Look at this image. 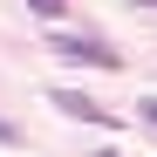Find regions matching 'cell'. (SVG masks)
<instances>
[{
  "instance_id": "3957f363",
  "label": "cell",
  "mask_w": 157,
  "mask_h": 157,
  "mask_svg": "<svg viewBox=\"0 0 157 157\" xmlns=\"http://www.w3.org/2000/svg\"><path fill=\"white\" fill-rule=\"evenodd\" d=\"M28 7H34L41 21H62V14H68V0H28Z\"/></svg>"
},
{
  "instance_id": "277c9868",
  "label": "cell",
  "mask_w": 157,
  "mask_h": 157,
  "mask_svg": "<svg viewBox=\"0 0 157 157\" xmlns=\"http://www.w3.org/2000/svg\"><path fill=\"white\" fill-rule=\"evenodd\" d=\"M137 116H144V123L157 130V96H144V102H137Z\"/></svg>"
},
{
  "instance_id": "8992f818",
  "label": "cell",
  "mask_w": 157,
  "mask_h": 157,
  "mask_svg": "<svg viewBox=\"0 0 157 157\" xmlns=\"http://www.w3.org/2000/svg\"><path fill=\"white\" fill-rule=\"evenodd\" d=\"M130 7H144V14H150V7H157V0H130Z\"/></svg>"
},
{
  "instance_id": "52a82bcc",
  "label": "cell",
  "mask_w": 157,
  "mask_h": 157,
  "mask_svg": "<svg viewBox=\"0 0 157 157\" xmlns=\"http://www.w3.org/2000/svg\"><path fill=\"white\" fill-rule=\"evenodd\" d=\"M102 157H116V150H102Z\"/></svg>"
},
{
  "instance_id": "7a4b0ae2",
  "label": "cell",
  "mask_w": 157,
  "mask_h": 157,
  "mask_svg": "<svg viewBox=\"0 0 157 157\" xmlns=\"http://www.w3.org/2000/svg\"><path fill=\"white\" fill-rule=\"evenodd\" d=\"M48 102H55L62 116H75V123H96V130H116V116L102 109L96 96H82V89H55V96H48Z\"/></svg>"
},
{
  "instance_id": "6da1fadb",
  "label": "cell",
  "mask_w": 157,
  "mask_h": 157,
  "mask_svg": "<svg viewBox=\"0 0 157 157\" xmlns=\"http://www.w3.org/2000/svg\"><path fill=\"white\" fill-rule=\"evenodd\" d=\"M55 55L62 62H82V68H123V55L109 41H96V34H68V28H55Z\"/></svg>"
},
{
  "instance_id": "5b68a950",
  "label": "cell",
  "mask_w": 157,
  "mask_h": 157,
  "mask_svg": "<svg viewBox=\"0 0 157 157\" xmlns=\"http://www.w3.org/2000/svg\"><path fill=\"white\" fill-rule=\"evenodd\" d=\"M0 144H21V137H14V123H0Z\"/></svg>"
}]
</instances>
